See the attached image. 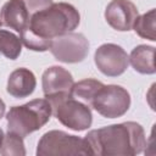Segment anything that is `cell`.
Wrapping results in <instances>:
<instances>
[{"label":"cell","mask_w":156,"mask_h":156,"mask_svg":"<svg viewBox=\"0 0 156 156\" xmlns=\"http://www.w3.org/2000/svg\"><path fill=\"white\" fill-rule=\"evenodd\" d=\"M80 22L78 10L68 2H52L30 15L29 26L20 34L21 41L33 51L49 50L52 39L73 32Z\"/></svg>","instance_id":"obj_1"},{"label":"cell","mask_w":156,"mask_h":156,"mask_svg":"<svg viewBox=\"0 0 156 156\" xmlns=\"http://www.w3.org/2000/svg\"><path fill=\"white\" fill-rule=\"evenodd\" d=\"M84 139L91 155L98 156H134L146 146L144 128L133 121L93 129Z\"/></svg>","instance_id":"obj_2"},{"label":"cell","mask_w":156,"mask_h":156,"mask_svg":"<svg viewBox=\"0 0 156 156\" xmlns=\"http://www.w3.org/2000/svg\"><path fill=\"white\" fill-rule=\"evenodd\" d=\"M51 105L46 99H34L20 106H13L6 113L7 129L22 138L39 130L51 118Z\"/></svg>","instance_id":"obj_3"},{"label":"cell","mask_w":156,"mask_h":156,"mask_svg":"<svg viewBox=\"0 0 156 156\" xmlns=\"http://www.w3.org/2000/svg\"><path fill=\"white\" fill-rule=\"evenodd\" d=\"M38 156H68L91 155L90 147L84 138L68 134L63 130H49L38 141Z\"/></svg>","instance_id":"obj_4"},{"label":"cell","mask_w":156,"mask_h":156,"mask_svg":"<svg viewBox=\"0 0 156 156\" xmlns=\"http://www.w3.org/2000/svg\"><path fill=\"white\" fill-rule=\"evenodd\" d=\"M49 102L51 105L52 115L61 124H63L68 129L82 132L91 126V110L83 101L73 96H65L51 100Z\"/></svg>","instance_id":"obj_5"},{"label":"cell","mask_w":156,"mask_h":156,"mask_svg":"<svg viewBox=\"0 0 156 156\" xmlns=\"http://www.w3.org/2000/svg\"><path fill=\"white\" fill-rule=\"evenodd\" d=\"M130 94L121 85H102L93 98L90 107L105 118L122 117L130 107Z\"/></svg>","instance_id":"obj_6"},{"label":"cell","mask_w":156,"mask_h":156,"mask_svg":"<svg viewBox=\"0 0 156 156\" xmlns=\"http://www.w3.org/2000/svg\"><path fill=\"white\" fill-rule=\"evenodd\" d=\"M52 56L65 63H78L89 54V41L82 33L69 32L52 39L49 48Z\"/></svg>","instance_id":"obj_7"},{"label":"cell","mask_w":156,"mask_h":156,"mask_svg":"<svg viewBox=\"0 0 156 156\" xmlns=\"http://www.w3.org/2000/svg\"><path fill=\"white\" fill-rule=\"evenodd\" d=\"M94 62L102 74L107 77H118L128 68L129 56L122 46L113 43H106L95 50Z\"/></svg>","instance_id":"obj_8"},{"label":"cell","mask_w":156,"mask_h":156,"mask_svg":"<svg viewBox=\"0 0 156 156\" xmlns=\"http://www.w3.org/2000/svg\"><path fill=\"white\" fill-rule=\"evenodd\" d=\"M74 80L66 68L61 66H51L46 68L41 76V87L44 96L48 101L72 96Z\"/></svg>","instance_id":"obj_9"},{"label":"cell","mask_w":156,"mask_h":156,"mask_svg":"<svg viewBox=\"0 0 156 156\" xmlns=\"http://www.w3.org/2000/svg\"><path fill=\"white\" fill-rule=\"evenodd\" d=\"M138 16V9L130 0H111L105 9L106 22L118 32L130 30Z\"/></svg>","instance_id":"obj_10"},{"label":"cell","mask_w":156,"mask_h":156,"mask_svg":"<svg viewBox=\"0 0 156 156\" xmlns=\"http://www.w3.org/2000/svg\"><path fill=\"white\" fill-rule=\"evenodd\" d=\"M30 13L22 0H9L0 10V21L4 26L22 33L29 26Z\"/></svg>","instance_id":"obj_11"},{"label":"cell","mask_w":156,"mask_h":156,"mask_svg":"<svg viewBox=\"0 0 156 156\" xmlns=\"http://www.w3.org/2000/svg\"><path fill=\"white\" fill-rule=\"evenodd\" d=\"M35 87L37 79L34 73L26 67H20L10 73L6 90L12 98L22 99L33 94Z\"/></svg>","instance_id":"obj_12"},{"label":"cell","mask_w":156,"mask_h":156,"mask_svg":"<svg viewBox=\"0 0 156 156\" xmlns=\"http://www.w3.org/2000/svg\"><path fill=\"white\" fill-rule=\"evenodd\" d=\"M129 63L140 74H154L155 68V48L151 45H138L129 55Z\"/></svg>","instance_id":"obj_13"},{"label":"cell","mask_w":156,"mask_h":156,"mask_svg":"<svg viewBox=\"0 0 156 156\" xmlns=\"http://www.w3.org/2000/svg\"><path fill=\"white\" fill-rule=\"evenodd\" d=\"M102 85H104V83H101L98 79H93V78H87V79L79 80V82L73 84L72 96L78 99V100H80V101H83L84 104H87L89 106L91 100H93V98L95 96L96 91Z\"/></svg>","instance_id":"obj_14"},{"label":"cell","mask_w":156,"mask_h":156,"mask_svg":"<svg viewBox=\"0 0 156 156\" xmlns=\"http://www.w3.org/2000/svg\"><path fill=\"white\" fill-rule=\"evenodd\" d=\"M21 51L22 41L20 37L10 30L0 29V55L10 60H16L21 55Z\"/></svg>","instance_id":"obj_15"},{"label":"cell","mask_w":156,"mask_h":156,"mask_svg":"<svg viewBox=\"0 0 156 156\" xmlns=\"http://www.w3.org/2000/svg\"><path fill=\"white\" fill-rule=\"evenodd\" d=\"M133 29L140 38L155 41V9H151L147 12L138 16L134 21Z\"/></svg>","instance_id":"obj_16"},{"label":"cell","mask_w":156,"mask_h":156,"mask_svg":"<svg viewBox=\"0 0 156 156\" xmlns=\"http://www.w3.org/2000/svg\"><path fill=\"white\" fill-rule=\"evenodd\" d=\"M0 155H2V156H24L26 147H24L23 138L12 132H7V134L4 136L2 144L0 146Z\"/></svg>","instance_id":"obj_17"},{"label":"cell","mask_w":156,"mask_h":156,"mask_svg":"<svg viewBox=\"0 0 156 156\" xmlns=\"http://www.w3.org/2000/svg\"><path fill=\"white\" fill-rule=\"evenodd\" d=\"M22 1L27 6L30 15H33L34 12L43 10V9H45L52 4V0H22Z\"/></svg>","instance_id":"obj_18"},{"label":"cell","mask_w":156,"mask_h":156,"mask_svg":"<svg viewBox=\"0 0 156 156\" xmlns=\"http://www.w3.org/2000/svg\"><path fill=\"white\" fill-rule=\"evenodd\" d=\"M5 111H6V105H5V102L2 101V99L0 98V119L4 117Z\"/></svg>","instance_id":"obj_19"},{"label":"cell","mask_w":156,"mask_h":156,"mask_svg":"<svg viewBox=\"0 0 156 156\" xmlns=\"http://www.w3.org/2000/svg\"><path fill=\"white\" fill-rule=\"evenodd\" d=\"M4 136H5V134H4V132H2V129L0 128V146H1V144H2V140H4Z\"/></svg>","instance_id":"obj_20"},{"label":"cell","mask_w":156,"mask_h":156,"mask_svg":"<svg viewBox=\"0 0 156 156\" xmlns=\"http://www.w3.org/2000/svg\"><path fill=\"white\" fill-rule=\"evenodd\" d=\"M1 26H2V23H1V21H0V27H1Z\"/></svg>","instance_id":"obj_21"}]
</instances>
